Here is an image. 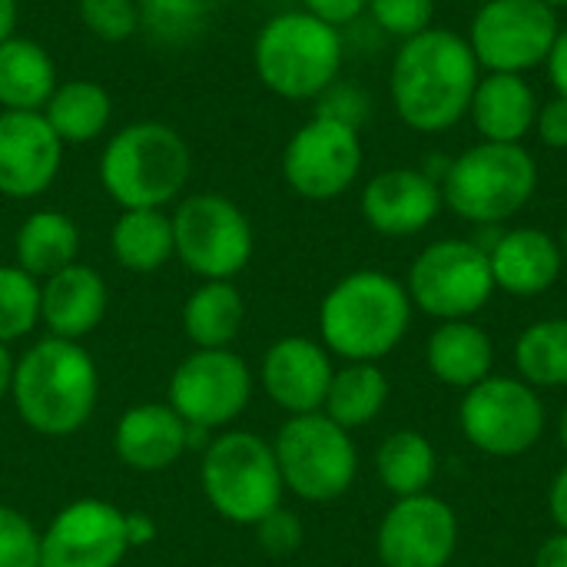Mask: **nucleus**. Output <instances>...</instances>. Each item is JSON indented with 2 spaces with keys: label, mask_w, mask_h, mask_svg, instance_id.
Wrapping results in <instances>:
<instances>
[{
  "label": "nucleus",
  "mask_w": 567,
  "mask_h": 567,
  "mask_svg": "<svg viewBox=\"0 0 567 567\" xmlns=\"http://www.w3.org/2000/svg\"><path fill=\"white\" fill-rule=\"evenodd\" d=\"M140 7V33H146L156 47L183 50L199 40L209 17V0H136Z\"/></svg>",
  "instance_id": "obj_33"
},
{
  "label": "nucleus",
  "mask_w": 567,
  "mask_h": 567,
  "mask_svg": "<svg viewBox=\"0 0 567 567\" xmlns=\"http://www.w3.org/2000/svg\"><path fill=\"white\" fill-rule=\"evenodd\" d=\"M545 70H548V80L555 86V96H565L567 100V27L558 30V40L545 60Z\"/></svg>",
  "instance_id": "obj_42"
},
{
  "label": "nucleus",
  "mask_w": 567,
  "mask_h": 567,
  "mask_svg": "<svg viewBox=\"0 0 567 567\" xmlns=\"http://www.w3.org/2000/svg\"><path fill=\"white\" fill-rule=\"evenodd\" d=\"M60 83L50 50L23 33L0 43V110L40 113Z\"/></svg>",
  "instance_id": "obj_25"
},
{
  "label": "nucleus",
  "mask_w": 567,
  "mask_h": 567,
  "mask_svg": "<svg viewBox=\"0 0 567 567\" xmlns=\"http://www.w3.org/2000/svg\"><path fill=\"white\" fill-rule=\"evenodd\" d=\"M0 567H40V532L10 505H0Z\"/></svg>",
  "instance_id": "obj_37"
},
{
  "label": "nucleus",
  "mask_w": 567,
  "mask_h": 567,
  "mask_svg": "<svg viewBox=\"0 0 567 567\" xmlns=\"http://www.w3.org/2000/svg\"><path fill=\"white\" fill-rule=\"evenodd\" d=\"M482 66L468 40L455 30L432 27L399 43L389 70L395 116L425 136L449 133L468 120Z\"/></svg>",
  "instance_id": "obj_1"
},
{
  "label": "nucleus",
  "mask_w": 567,
  "mask_h": 567,
  "mask_svg": "<svg viewBox=\"0 0 567 567\" xmlns=\"http://www.w3.org/2000/svg\"><path fill=\"white\" fill-rule=\"evenodd\" d=\"M20 20V0H0V43L17 33Z\"/></svg>",
  "instance_id": "obj_46"
},
{
  "label": "nucleus",
  "mask_w": 567,
  "mask_h": 567,
  "mask_svg": "<svg viewBox=\"0 0 567 567\" xmlns=\"http://www.w3.org/2000/svg\"><path fill=\"white\" fill-rule=\"evenodd\" d=\"M458 425L468 445L482 455L518 458L542 442L548 412L538 389H532L525 379L488 375L465 392L458 405Z\"/></svg>",
  "instance_id": "obj_11"
},
{
  "label": "nucleus",
  "mask_w": 567,
  "mask_h": 567,
  "mask_svg": "<svg viewBox=\"0 0 567 567\" xmlns=\"http://www.w3.org/2000/svg\"><path fill=\"white\" fill-rule=\"evenodd\" d=\"M40 326V279L17 262L0 266V346L27 339Z\"/></svg>",
  "instance_id": "obj_34"
},
{
  "label": "nucleus",
  "mask_w": 567,
  "mask_h": 567,
  "mask_svg": "<svg viewBox=\"0 0 567 567\" xmlns=\"http://www.w3.org/2000/svg\"><path fill=\"white\" fill-rule=\"evenodd\" d=\"M80 23L100 43H126L140 33V7L136 0H76Z\"/></svg>",
  "instance_id": "obj_35"
},
{
  "label": "nucleus",
  "mask_w": 567,
  "mask_h": 567,
  "mask_svg": "<svg viewBox=\"0 0 567 567\" xmlns=\"http://www.w3.org/2000/svg\"><path fill=\"white\" fill-rule=\"evenodd\" d=\"M13 355H10V349L7 346H0V402L10 395V382H13Z\"/></svg>",
  "instance_id": "obj_47"
},
{
  "label": "nucleus",
  "mask_w": 567,
  "mask_h": 567,
  "mask_svg": "<svg viewBox=\"0 0 567 567\" xmlns=\"http://www.w3.org/2000/svg\"><path fill=\"white\" fill-rule=\"evenodd\" d=\"M538 93L522 73H485L472 93L468 120L488 143H522L535 133L538 120Z\"/></svg>",
  "instance_id": "obj_23"
},
{
  "label": "nucleus",
  "mask_w": 567,
  "mask_h": 567,
  "mask_svg": "<svg viewBox=\"0 0 567 567\" xmlns=\"http://www.w3.org/2000/svg\"><path fill=\"white\" fill-rule=\"evenodd\" d=\"M173 243L176 259L199 279H236L252 252L256 229L246 209L223 193H189L173 206Z\"/></svg>",
  "instance_id": "obj_9"
},
{
  "label": "nucleus",
  "mask_w": 567,
  "mask_h": 567,
  "mask_svg": "<svg viewBox=\"0 0 567 567\" xmlns=\"http://www.w3.org/2000/svg\"><path fill=\"white\" fill-rule=\"evenodd\" d=\"M362 219L389 239H405L425 233L439 213L445 209L442 186L425 173L412 166H395L375 173L362 186Z\"/></svg>",
  "instance_id": "obj_18"
},
{
  "label": "nucleus",
  "mask_w": 567,
  "mask_h": 567,
  "mask_svg": "<svg viewBox=\"0 0 567 567\" xmlns=\"http://www.w3.org/2000/svg\"><path fill=\"white\" fill-rule=\"evenodd\" d=\"M342 30L299 10L272 13L252 40L256 80L279 100H319L342 73Z\"/></svg>",
  "instance_id": "obj_5"
},
{
  "label": "nucleus",
  "mask_w": 567,
  "mask_h": 567,
  "mask_svg": "<svg viewBox=\"0 0 567 567\" xmlns=\"http://www.w3.org/2000/svg\"><path fill=\"white\" fill-rule=\"evenodd\" d=\"M389 402V375L379 362H346L336 369L322 412L346 432L372 425Z\"/></svg>",
  "instance_id": "obj_30"
},
{
  "label": "nucleus",
  "mask_w": 567,
  "mask_h": 567,
  "mask_svg": "<svg viewBox=\"0 0 567 567\" xmlns=\"http://www.w3.org/2000/svg\"><path fill=\"white\" fill-rule=\"evenodd\" d=\"M40 113L63 146H86L106 136L113 123V96L103 83L86 76L60 80Z\"/></svg>",
  "instance_id": "obj_27"
},
{
  "label": "nucleus",
  "mask_w": 567,
  "mask_h": 567,
  "mask_svg": "<svg viewBox=\"0 0 567 567\" xmlns=\"http://www.w3.org/2000/svg\"><path fill=\"white\" fill-rule=\"evenodd\" d=\"M246 322V299L229 279L199 282L183 302V332L196 349H233Z\"/></svg>",
  "instance_id": "obj_29"
},
{
  "label": "nucleus",
  "mask_w": 567,
  "mask_h": 567,
  "mask_svg": "<svg viewBox=\"0 0 567 567\" xmlns=\"http://www.w3.org/2000/svg\"><path fill=\"white\" fill-rule=\"evenodd\" d=\"M478 3H482V0H478Z\"/></svg>",
  "instance_id": "obj_53"
},
{
  "label": "nucleus",
  "mask_w": 567,
  "mask_h": 567,
  "mask_svg": "<svg viewBox=\"0 0 567 567\" xmlns=\"http://www.w3.org/2000/svg\"><path fill=\"white\" fill-rule=\"evenodd\" d=\"M535 567H567V535L558 532L551 538L542 542L538 555H535Z\"/></svg>",
  "instance_id": "obj_45"
},
{
  "label": "nucleus",
  "mask_w": 567,
  "mask_h": 567,
  "mask_svg": "<svg viewBox=\"0 0 567 567\" xmlns=\"http://www.w3.org/2000/svg\"><path fill=\"white\" fill-rule=\"evenodd\" d=\"M369 0H302V10L319 17L322 23L342 30L349 23H355L359 17H365Z\"/></svg>",
  "instance_id": "obj_41"
},
{
  "label": "nucleus",
  "mask_w": 567,
  "mask_h": 567,
  "mask_svg": "<svg viewBox=\"0 0 567 567\" xmlns=\"http://www.w3.org/2000/svg\"><path fill=\"white\" fill-rule=\"evenodd\" d=\"M412 309L405 282L382 269H355L319 306L322 346L342 362H382L405 339Z\"/></svg>",
  "instance_id": "obj_4"
},
{
  "label": "nucleus",
  "mask_w": 567,
  "mask_h": 567,
  "mask_svg": "<svg viewBox=\"0 0 567 567\" xmlns=\"http://www.w3.org/2000/svg\"><path fill=\"white\" fill-rule=\"evenodd\" d=\"M558 243H561V252H565V262H567V223H565V229H561V239H558Z\"/></svg>",
  "instance_id": "obj_50"
},
{
  "label": "nucleus",
  "mask_w": 567,
  "mask_h": 567,
  "mask_svg": "<svg viewBox=\"0 0 567 567\" xmlns=\"http://www.w3.org/2000/svg\"><path fill=\"white\" fill-rule=\"evenodd\" d=\"M425 365L442 385L468 392L492 375L495 342L472 319L439 322V329L425 342Z\"/></svg>",
  "instance_id": "obj_24"
},
{
  "label": "nucleus",
  "mask_w": 567,
  "mask_h": 567,
  "mask_svg": "<svg viewBox=\"0 0 567 567\" xmlns=\"http://www.w3.org/2000/svg\"><path fill=\"white\" fill-rule=\"evenodd\" d=\"M518 379L532 389L567 385V319H538L515 342Z\"/></svg>",
  "instance_id": "obj_32"
},
{
  "label": "nucleus",
  "mask_w": 567,
  "mask_h": 567,
  "mask_svg": "<svg viewBox=\"0 0 567 567\" xmlns=\"http://www.w3.org/2000/svg\"><path fill=\"white\" fill-rule=\"evenodd\" d=\"M0 236H3V219H0Z\"/></svg>",
  "instance_id": "obj_52"
},
{
  "label": "nucleus",
  "mask_w": 567,
  "mask_h": 567,
  "mask_svg": "<svg viewBox=\"0 0 567 567\" xmlns=\"http://www.w3.org/2000/svg\"><path fill=\"white\" fill-rule=\"evenodd\" d=\"M110 309V286L100 269L73 262L40 282V322L50 336L83 342Z\"/></svg>",
  "instance_id": "obj_22"
},
{
  "label": "nucleus",
  "mask_w": 567,
  "mask_h": 567,
  "mask_svg": "<svg viewBox=\"0 0 567 567\" xmlns=\"http://www.w3.org/2000/svg\"><path fill=\"white\" fill-rule=\"evenodd\" d=\"M542 3H548L551 10H567V0H542Z\"/></svg>",
  "instance_id": "obj_49"
},
{
  "label": "nucleus",
  "mask_w": 567,
  "mask_h": 567,
  "mask_svg": "<svg viewBox=\"0 0 567 567\" xmlns=\"http://www.w3.org/2000/svg\"><path fill=\"white\" fill-rule=\"evenodd\" d=\"M110 252L120 269L150 276L176 259L173 216L166 209H120L110 229Z\"/></svg>",
  "instance_id": "obj_28"
},
{
  "label": "nucleus",
  "mask_w": 567,
  "mask_h": 567,
  "mask_svg": "<svg viewBox=\"0 0 567 567\" xmlns=\"http://www.w3.org/2000/svg\"><path fill=\"white\" fill-rule=\"evenodd\" d=\"M126 555V512L103 498L70 502L40 532V567H120Z\"/></svg>",
  "instance_id": "obj_15"
},
{
  "label": "nucleus",
  "mask_w": 567,
  "mask_h": 567,
  "mask_svg": "<svg viewBox=\"0 0 567 567\" xmlns=\"http://www.w3.org/2000/svg\"><path fill=\"white\" fill-rule=\"evenodd\" d=\"M538 189V163L522 143H488L452 156L442 176V199L458 219L485 229L515 219Z\"/></svg>",
  "instance_id": "obj_6"
},
{
  "label": "nucleus",
  "mask_w": 567,
  "mask_h": 567,
  "mask_svg": "<svg viewBox=\"0 0 567 567\" xmlns=\"http://www.w3.org/2000/svg\"><path fill=\"white\" fill-rule=\"evenodd\" d=\"M80 226L63 209H33L13 236V262L33 279H47L80 262Z\"/></svg>",
  "instance_id": "obj_26"
},
{
  "label": "nucleus",
  "mask_w": 567,
  "mask_h": 567,
  "mask_svg": "<svg viewBox=\"0 0 567 567\" xmlns=\"http://www.w3.org/2000/svg\"><path fill=\"white\" fill-rule=\"evenodd\" d=\"M365 13L399 43L435 27V0H369Z\"/></svg>",
  "instance_id": "obj_36"
},
{
  "label": "nucleus",
  "mask_w": 567,
  "mask_h": 567,
  "mask_svg": "<svg viewBox=\"0 0 567 567\" xmlns=\"http://www.w3.org/2000/svg\"><path fill=\"white\" fill-rule=\"evenodd\" d=\"M96 176L120 209H166L186 196L193 150L173 123L133 120L103 143Z\"/></svg>",
  "instance_id": "obj_3"
},
{
  "label": "nucleus",
  "mask_w": 567,
  "mask_h": 567,
  "mask_svg": "<svg viewBox=\"0 0 567 567\" xmlns=\"http://www.w3.org/2000/svg\"><path fill=\"white\" fill-rule=\"evenodd\" d=\"M485 252L492 262L495 289L508 296H522V299L548 292L561 279V269H565L561 243L538 226L498 229V236L488 243Z\"/></svg>",
  "instance_id": "obj_20"
},
{
  "label": "nucleus",
  "mask_w": 567,
  "mask_h": 567,
  "mask_svg": "<svg viewBox=\"0 0 567 567\" xmlns=\"http://www.w3.org/2000/svg\"><path fill=\"white\" fill-rule=\"evenodd\" d=\"M365 163L362 130L346 123L309 116L282 146V179L286 186L309 203H329L346 196Z\"/></svg>",
  "instance_id": "obj_13"
},
{
  "label": "nucleus",
  "mask_w": 567,
  "mask_h": 567,
  "mask_svg": "<svg viewBox=\"0 0 567 567\" xmlns=\"http://www.w3.org/2000/svg\"><path fill=\"white\" fill-rule=\"evenodd\" d=\"M316 116H326V120L346 123L352 130H362L369 123V116H372V96L362 86H355V83L336 80L316 100Z\"/></svg>",
  "instance_id": "obj_38"
},
{
  "label": "nucleus",
  "mask_w": 567,
  "mask_h": 567,
  "mask_svg": "<svg viewBox=\"0 0 567 567\" xmlns=\"http://www.w3.org/2000/svg\"><path fill=\"white\" fill-rule=\"evenodd\" d=\"M455 551L458 515L432 492L395 498L375 532V555L382 567H449Z\"/></svg>",
  "instance_id": "obj_16"
},
{
  "label": "nucleus",
  "mask_w": 567,
  "mask_h": 567,
  "mask_svg": "<svg viewBox=\"0 0 567 567\" xmlns=\"http://www.w3.org/2000/svg\"><path fill=\"white\" fill-rule=\"evenodd\" d=\"M415 309L439 322H458L478 316L495 289L488 252L475 239L429 243L409 266L405 279Z\"/></svg>",
  "instance_id": "obj_10"
},
{
  "label": "nucleus",
  "mask_w": 567,
  "mask_h": 567,
  "mask_svg": "<svg viewBox=\"0 0 567 567\" xmlns=\"http://www.w3.org/2000/svg\"><path fill=\"white\" fill-rule=\"evenodd\" d=\"M252 399V372L233 349H193L169 375L166 402L203 432L229 429Z\"/></svg>",
  "instance_id": "obj_14"
},
{
  "label": "nucleus",
  "mask_w": 567,
  "mask_h": 567,
  "mask_svg": "<svg viewBox=\"0 0 567 567\" xmlns=\"http://www.w3.org/2000/svg\"><path fill=\"white\" fill-rule=\"evenodd\" d=\"M332 375H336L332 352L306 336H286L272 342L259 365V382L266 395L286 415L322 412Z\"/></svg>",
  "instance_id": "obj_19"
},
{
  "label": "nucleus",
  "mask_w": 567,
  "mask_h": 567,
  "mask_svg": "<svg viewBox=\"0 0 567 567\" xmlns=\"http://www.w3.org/2000/svg\"><path fill=\"white\" fill-rule=\"evenodd\" d=\"M548 512H551V522L558 525V532H565L567 535V465L555 475V482H551Z\"/></svg>",
  "instance_id": "obj_43"
},
{
  "label": "nucleus",
  "mask_w": 567,
  "mask_h": 567,
  "mask_svg": "<svg viewBox=\"0 0 567 567\" xmlns=\"http://www.w3.org/2000/svg\"><path fill=\"white\" fill-rule=\"evenodd\" d=\"M113 452L133 472H166L189 452V425L169 402H140L116 419Z\"/></svg>",
  "instance_id": "obj_21"
},
{
  "label": "nucleus",
  "mask_w": 567,
  "mask_h": 567,
  "mask_svg": "<svg viewBox=\"0 0 567 567\" xmlns=\"http://www.w3.org/2000/svg\"><path fill=\"white\" fill-rule=\"evenodd\" d=\"M209 3H236V0H209Z\"/></svg>",
  "instance_id": "obj_51"
},
{
  "label": "nucleus",
  "mask_w": 567,
  "mask_h": 567,
  "mask_svg": "<svg viewBox=\"0 0 567 567\" xmlns=\"http://www.w3.org/2000/svg\"><path fill=\"white\" fill-rule=\"evenodd\" d=\"M66 146L43 113L0 110V196L23 203L43 196L60 169Z\"/></svg>",
  "instance_id": "obj_17"
},
{
  "label": "nucleus",
  "mask_w": 567,
  "mask_h": 567,
  "mask_svg": "<svg viewBox=\"0 0 567 567\" xmlns=\"http://www.w3.org/2000/svg\"><path fill=\"white\" fill-rule=\"evenodd\" d=\"M10 402L37 435L70 439L96 412L100 369L83 342L47 336L13 362Z\"/></svg>",
  "instance_id": "obj_2"
},
{
  "label": "nucleus",
  "mask_w": 567,
  "mask_h": 567,
  "mask_svg": "<svg viewBox=\"0 0 567 567\" xmlns=\"http://www.w3.org/2000/svg\"><path fill=\"white\" fill-rule=\"evenodd\" d=\"M558 30V10L542 0H482L465 40L485 73L525 76L545 66Z\"/></svg>",
  "instance_id": "obj_12"
},
{
  "label": "nucleus",
  "mask_w": 567,
  "mask_h": 567,
  "mask_svg": "<svg viewBox=\"0 0 567 567\" xmlns=\"http://www.w3.org/2000/svg\"><path fill=\"white\" fill-rule=\"evenodd\" d=\"M126 538H130V551L150 545L156 538V522L143 512H126Z\"/></svg>",
  "instance_id": "obj_44"
},
{
  "label": "nucleus",
  "mask_w": 567,
  "mask_h": 567,
  "mask_svg": "<svg viewBox=\"0 0 567 567\" xmlns=\"http://www.w3.org/2000/svg\"><path fill=\"white\" fill-rule=\"evenodd\" d=\"M375 472H379V482L385 485V492H392L395 498L425 495L439 472L435 445L429 442V435H422L415 429H399L379 445Z\"/></svg>",
  "instance_id": "obj_31"
},
{
  "label": "nucleus",
  "mask_w": 567,
  "mask_h": 567,
  "mask_svg": "<svg viewBox=\"0 0 567 567\" xmlns=\"http://www.w3.org/2000/svg\"><path fill=\"white\" fill-rule=\"evenodd\" d=\"M252 532H256L259 548H262L266 555H272V558H289V555H296V551L302 548V542H306V525H302V518H299L296 512L282 508V505H279L276 512H269L262 522H256Z\"/></svg>",
  "instance_id": "obj_39"
},
{
  "label": "nucleus",
  "mask_w": 567,
  "mask_h": 567,
  "mask_svg": "<svg viewBox=\"0 0 567 567\" xmlns=\"http://www.w3.org/2000/svg\"><path fill=\"white\" fill-rule=\"evenodd\" d=\"M199 488L223 522L243 528L276 512L286 495L272 442L256 432L216 435L203 449Z\"/></svg>",
  "instance_id": "obj_7"
},
{
  "label": "nucleus",
  "mask_w": 567,
  "mask_h": 567,
  "mask_svg": "<svg viewBox=\"0 0 567 567\" xmlns=\"http://www.w3.org/2000/svg\"><path fill=\"white\" fill-rule=\"evenodd\" d=\"M558 442H561V449L567 452V405L565 412H561V419H558Z\"/></svg>",
  "instance_id": "obj_48"
},
{
  "label": "nucleus",
  "mask_w": 567,
  "mask_h": 567,
  "mask_svg": "<svg viewBox=\"0 0 567 567\" xmlns=\"http://www.w3.org/2000/svg\"><path fill=\"white\" fill-rule=\"evenodd\" d=\"M286 492L302 502L326 505L342 498L359 475V449L352 432L326 412L289 415L272 442Z\"/></svg>",
  "instance_id": "obj_8"
},
{
  "label": "nucleus",
  "mask_w": 567,
  "mask_h": 567,
  "mask_svg": "<svg viewBox=\"0 0 567 567\" xmlns=\"http://www.w3.org/2000/svg\"><path fill=\"white\" fill-rule=\"evenodd\" d=\"M535 133L548 150H567V100L551 96L538 106Z\"/></svg>",
  "instance_id": "obj_40"
}]
</instances>
